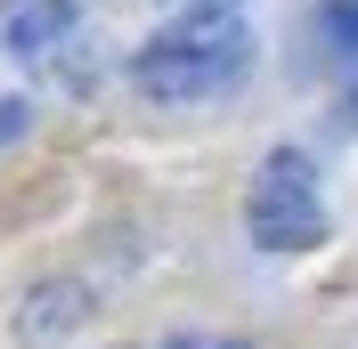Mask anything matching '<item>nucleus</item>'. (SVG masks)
Wrapping results in <instances>:
<instances>
[{
    "instance_id": "f257e3e1",
    "label": "nucleus",
    "mask_w": 358,
    "mask_h": 349,
    "mask_svg": "<svg viewBox=\"0 0 358 349\" xmlns=\"http://www.w3.org/2000/svg\"><path fill=\"white\" fill-rule=\"evenodd\" d=\"M252 73V33L236 17H187L138 57V89L147 98H220Z\"/></svg>"
},
{
    "instance_id": "f03ea898",
    "label": "nucleus",
    "mask_w": 358,
    "mask_h": 349,
    "mask_svg": "<svg viewBox=\"0 0 358 349\" xmlns=\"http://www.w3.org/2000/svg\"><path fill=\"white\" fill-rule=\"evenodd\" d=\"M252 244L261 252H301V244L326 236V203L310 187V163L301 154H268L261 179H252Z\"/></svg>"
},
{
    "instance_id": "7ed1b4c3",
    "label": "nucleus",
    "mask_w": 358,
    "mask_h": 349,
    "mask_svg": "<svg viewBox=\"0 0 358 349\" xmlns=\"http://www.w3.org/2000/svg\"><path fill=\"white\" fill-rule=\"evenodd\" d=\"M66 33H73V0H8V8H0L8 57H49Z\"/></svg>"
},
{
    "instance_id": "20e7f679",
    "label": "nucleus",
    "mask_w": 358,
    "mask_h": 349,
    "mask_svg": "<svg viewBox=\"0 0 358 349\" xmlns=\"http://www.w3.org/2000/svg\"><path fill=\"white\" fill-rule=\"evenodd\" d=\"M33 341H49V333H73L82 325V284H41V292H24V317H17Z\"/></svg>"
},
{
    "instance_id": "39448f33",
    "label": "nucleus",
    "mask_w": 358,
    "mask_h": 349,
    "mask_svg": "<svg viewBox=\"0 0 358 349\" xmlns=\"http://www.w3.org/2000/svg\"><path fill=\"white\" fill-rule=\"evenodd\" d=\"M326 41L358 49V0H334V8H326Z\"/></svg>"
},
{
    "instance_id": "423d86ee",
    "label": "nucleus",
    "mask_w": 358,
    "mask_h": 349,
    "mask_svg": "<svg viewBox=\"0 0 358 349\" xmlns=\"http://www.w3.org/2000/svg\"><path fill=\"white\" fill-rule=\"evenodd\" d=\"M163 349H245V341H203V333H171Z\"/></svg>"
},
{
    "instance_id": "0eeeda50",
    "label": "nucleus",
    "mask_w": 358,
    "mask_h": 349,
    "mask_svg": "<svg viewBox=\"0 0 358 349\" xmlns=\"http://www.w3.org/2000/svg\"><path fill=\"white\" fill-rule=\"evenodd\" d=\"M17 131H24V106L8 98V106H0V138H17Z\"/></svg>"
}]
</instances>
